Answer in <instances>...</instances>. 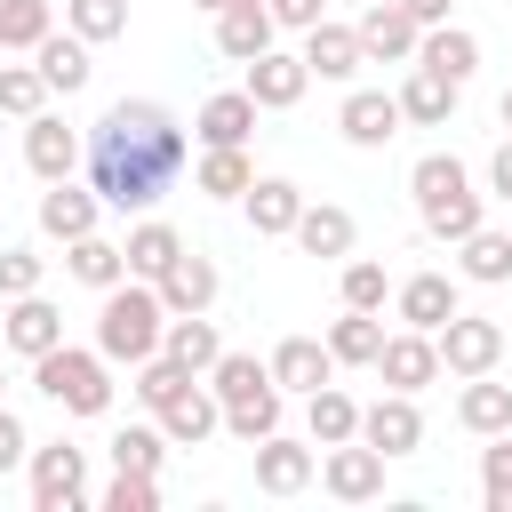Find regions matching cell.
Segmentation results:
<instances>
[{
  "mask_svg": "<svg viewBox=\"0 0 512 512\" xmlns=\"http://www.w3.org/2000/svg\"><path fill=\"white\" fill-rule=\"evenodd\" d=\"M184 160H192V136H184V120H176L160 96H120V104H104L96 128L80 136V168H88L96 200L120 208V216H152V208L176 192Z\"/></svg>",
  "mask_w": 512,
  "mask_h": 512,
  "instance_id": "1",
  "label": "cell"
},
{
  "mask_svg": "<svg viewBox=\"0 0 512 512\" xmlns=\"http://www.w3.org/2000/svg\"><path fill=\"white\" fill-rule=\"evenodd\" d=\"M408 200H416V224H424L432 240H448V248L488 224V192L472 184V168H464L456 152H424V160L408 168Z\"/></svg>",
  "mask_w": 512,
  "mask_h": 512,
  "instance_id": "2",
  "label": "cell"
},
{
  "mask_svg": "<svg viewBox=\"0 0 512 512\" xmlns=\"http://www.w3.org/2000/svg\"><path fill=\"white\" fill-rule=\"evenodd\" d=\"M160 328H168V304H160L152 280H112V288L96 296V352H104L112 368L152 360V352H160Z\"/></svg>",
  "mask_w": 512,
  "mask_h": 512,
  "instance_id": "3",
  "label": "cell"
},
{
  "mask_svg": "<svg viewBox=\"0 0 512 512\" xmlns=\"http://www.w3.org/2000/svg\"><path fill=\"white\" fill-rule=\"evenodd\" d=\"M32 384L64 408V416H104L112 408V360L96 344H56L32 360Z\"/></svg>",
  "mask_w": 512,
  "mask_h": 512,
  "instance_id": "4",
  "label": "cell"
},
{
  "mask_svg": "<svg viewBox=\"0 0 512 512\" xmlns=\"http://www.w3.org/2000/svg\"><path fill=\"white\" fill-rule=\"evenodd\" d=\"M24 472H32V512H80V504H96L88 448H72V440H40L24 456Z\"/></svg>",
  "mask_w": 512,
  "mask_h": 512,
  "instance_id": "5",
  "label": "cell"
},
{
  "mask_svg": "<svg viewBox=\"0 0 512 512\" xmlns=\"http://www.w3.org/2000/svg\"><path fill=\"white\" fill-rule=\"evenodd\" d=\"M432 344H440V376H488L496 360H504V328L488 320V312H448L440 328H432Z\"/></svg>",
  "mask_w": 512,
  "mask_h": 512,
  "instance_id": "6",
  "label": "cell"
},
{
  "mask_svg": "<svg viewBox=\"0 0 512 512\" xmlns=\"http://www.w3.org/2000/svg\"><path fill=\"white\" fill-rule=\"evenodd\" d=\"M152 424L168 432V448H208V440L224 432V400L208 392V376H192V384H176V392L152 408Z\"/></svg>",
  "mask_w": 512,
  "mask_h": 512,
  "instance_id": "7",
  "label": "cell"
},
{
  "mask_svg": "<svg viewBox=\"0 0 512 512\" xmlns=\"http://www.w3.org/2000/svg\"><path fill=\"white\" fill-rule=\"evenodd\" d=\"M360 440H368L384 464L416 456V448H424V408H416V392H384V400H368V408H360Z\"/></svg>",
  "mask_w": 512,
  "mask_h": 512,
  "instance_id": "8",
  "label": "cell"
},
{
  "mask_svg": "<svg viewBox=\"0 0 512 512\" xmlns=\"http://www.w3.org/2000/svg\"><path fill=\"white\" fill-rule=\"evenodd\" d=\"M248 464H256V488H264V496H304V488L320 480V448H312V440H288V432H264V440L248 448Z\"/></svg>",
  "mask_w": 512,
  "mask_h": 512,
  "instance_id": "9",
  "label": "cell"
},
{
  "mask_svg": "<svg viewBox=\"0 0 512 512\" xmlns=\"http://www.w3.org/2000/svg\"><path fill=\"white\" fill-rule=\"evenodd\" d=\"M320 488L336 504H376L384 496V456L368 440H336V448H320Z\"/></svg>",
  "mask_w": 512,
  "mask_h": 512,
  "instance_id": "10",
  "label": "cell"
},
{
  "mask_svg": "<svg viewBox=\"0 0 512 512\" xmlns=\"http://www.w3.org/2000/svg\"><path fill=\"white\" fill-rule=\"evenodd\" d=\"M392 312H400V328H440L448 312H464V280L456 272H408V280H392Z\"/></svg>",
  "mask_w": 512,
  "mask_h": 512,
  "instance_id": "11",
  "label": "cell"
},
{
  "mask_svg": "<svg viewBox=\"0 0 512 512\" xmlns=\"http://www.w3.org/2000/svg\"><path fill=\"white\" fill-rule=\"evenodd\" d=\"M64 344V312L32 288V296H8V312H0V352H16V360H40V352H56Z\"/></svg>",
  "mask_w": 512,
  "mask_h": 512,
  "instance_id": "12",
  "label": "cell"
},
{
  "mask_svg": "<svg viewBox=\"0 0 512 512\" xmlns=\"http://www.w3.org/2000/svg\"><path fill=\"white\" fill-rule=\"evenodd\" d=\"M368 368L384 376V392H424V384H440V344H432L424 328H392Z\"/></svg>",
  "mask_w": 512,
  "mask_h": 512,
  "instance_id": "13",
  "label": "cell"
},
{
  "mask_svg": "<svg viewBox=\"0 0 512 512\" xmlns=\"http://www.w3.org/2000/svg\"><path fill=\"white\" fill-rule=\"evenodd\" d=\"M248 96H256V112H288V104H304V88H312V72H304V56L296 48H264V56H248V80H240Z\"/></svg>",
  "mask_w": 512,
  "mask_h": 512,
  "instance_id": "14",
  "label": "cell"
},
{
  "mask_svg": "<svg viewBox=\"0 0 512 512\" xmlns=\"http://www.w3.org/2000/svg\"><path fill=\"white\" fill-rule=\"evenodd\" d=\"M336 128H344V144H352V152H384L408 120H400V96H384V88H352V96H344V112H336Z\"/></svg>",
  "mask_w": 512,
  "mask_h": 512,
  "instance_id": "15",
  "label": "cell"
},
{
  "mask_svg": "<svg viewBox=\"0 0 512 512\" xmlns=\"http://www.w3.org/2000/svg\"><path fill=\"white\" fill-rule=\"evenodd\" d=\"M104 224V200H96V184H72V176H56L48 192H40V240H80V232H96Z\"/></svg>",
  "mask_w": 512,
  "mask_h": 512,
  "instance_id": "16",
  "label": "cell"
},
{
  "mask_svg": "<svg viewBox=\"0 0 512 512\" xmlns=\"http://www.w3.org/2000/svg\"><path fill=\"white\" fill-rule=\"evenodd\" d=\"M352 32H360L368 64H408V56H416V32H424V24H416V16L400 8V0H368Z\"/></svg>",
  "mask_w": 512,
  "mask_h": 512,
  "instance_id": "17",
  "label": "cell"
},
{
  "mask_svg": "<svg viewBox=\"0 0 512 512\" xmlns=\"http://www.w3.org/2000/svg\"><path fill=\"white\" fill-rule=\"evenodd\" d=\"M304 72L312 80H360V64H368V48H360V32L352 24H336V16H320L312 32H304Z\"/></svg>",
  "mask_w": 512,
  "mask_h": 512,
  "instance_id": "18",
  "label": "cell"
},
{
  "mask_svg": "<svg viewBox=\"0 0 512 512\" xmlns=\"http://www.w3.org/2000/svg\"><path fill=\"white\" fill-rule=\"evenodd\" d=\"M24 168H32L40 184L72 176V168H80V128L56 120V112H32V120H24Z\"/></svg>",
  "mask_w": 512,
  "mask_h": 512,
  "instance_id": "19",
  "label": "cell"
},
{
  "mask_svg": "<svg viewBox=\"0 0 512 512\" xmlns=\"http://www.w3.org/2000/svg\"><path fill=\"white\" fill-rule=\"evenodd\" d=\"M240 208H248V232H256V240H288L296 216H304V184H296V176H256V184L240 192Z\"/></svg>",
  "mask_w": 512,
  "mask_h": 512,
  "instance_id": "20",
  "label": "cell"
},
{
  "mask_svg": "<svg viewBox=\"0 0 512 512\" xmlns=\"http://www.w3.org/2000/svg\"><path fill=\"white\" fill-rule=\"evenodd\" d=\"M304 256H320V264H344L352 256V240H360V224H352V208L344 200H304V216H296V232H288Z\"/></svg>",
  "mask_w": 512,
  "mask_h": 512,
  "instance_id": "21",
  "label": "cell"
},
{
  "mask_svg": "<svg viewBox=\"0 0 512 512\" xmlns=\"http://www.w3.org/2000/svg\"><path fill=\"white\" fill-rule=\"evenodd\" d=\"M264 368H272V384H280L288 400H304V392L336 384V360H328V344H320V336H280Z\"/></svg>",
  "mask_w": 512,
  "mask_h": 512,
  "instance_id": "22",
  "label": "cell"
},
{
  "mask_svg": "<svg viewBox=\"0 0 512 512\" xmlns=\"http://www.w3.org/2000/svg\"><path fill=\"white\" fill-rule=\"evenodd\" d=\"M392 96H400V120H408V128H448L464 88H456L448 72H432V64H408V80H400Z\"/></svg>",
  "mask_w": 512,
  "mask_h": 512,
  "instance_id": "23",
  "label": "cell"
},
{
  "mask_svg": "<svg viewBox=\"0 0 512 512\" xmlns=\"http://www.w3.org/2000/svg\"><path fill=\"white\" fill-rule=\"evenodd\" d=\"M152 288H160V304H168V312H208V304L224 296V272H216V256L184 248V256H176V264H168Z\"/></svg>",
  "mask_w": 512,
  "mask_h": 512,
  "instance_id": "24",
  "label": "cell"
},
{
  "mask_svg": "<svg viewBox=\"0 0 512 512\" xmlns=\"http://www.w3.org/2000/svg\"><path fill=\"white\" fill-rule=\"evenodd\" d=\"M272 40H280V24H272L264 0H232V8H216V56L248 64V56H264Z\"/></svg>",
  "mask_w": 512,
  "mask_h": 512,
  "instance_id": "25",
  "label": "cell"
},
{
  "mask_svg": "<svg viewBox=\"0 0 512 512\" xmlns=\"http://www.w3.org/2000/svg\"><path fill=\"white\" fill-rule=\"evenodd\" d=\"M408 64H432V72H448V80L464 88V80L480 72V32H464V24H424Z\"/></svg>",
  "mask_w": 512,
  "mask_h": 512,
  "instance_id": "26",
  "label": "cell"
},
{
  "mask_svg": "<svg viewBox=\"0 0 512 512\" xmlns=\"http://www.w3.org/2000/svg\"><path fill=\"white\" fill-rule=\"evenodd\" d=\"M120 256H128V280H160V272L184 256V232H176L168 216H136L128 240H120Z\"/></svg>",
  "mask_w": 512,
  "mask_h": 512,
  "instance_id": "27",
  "label": "cell"
},
{
  "mask_svg": "<svg viewBox=\"0 0 512 512\" xmlns=\"http://www.w3.org/2000/svg\"><path fill=\"white\" fill-rule=\"evenodd\" d=\"M192 136H200V144H248V136H256V96H248V88H216V96L192 112Z\"/></svg>",
  "mask_w": 512,
  "mask_h": 512,
  "instance_id": "28",
  "label": "cell"
},
{
  "mask_svg": "<svg viewBox=\"0 0 512 512\" xmlns=\"http://www.w3.org/2000/svg\"><path fill=\"white\" fill-rule=\"evenodd\" d=\"M248 184H256L248 144H200V160H192V192H208V200H240Z\"/></svg>",
  "mask_w": 512,
  "mask_h": 512,
  "instance_id": "29",
  "label": "cell"
},
{
  "mask_svg": "<svg viewBox=\"0 0 512 512\" xmlns=\"http://www.w3.org/2000/svg\"><path fill=\"white\" fill-rule=\"evenodd\" d=\"M304 440H312V448L360 440V400H352L344 384H320V392H304Z\"/></svg>",
  "mask_w": 512,
  "mask_h": 512,
  "instance_id": "30",
  "label": "cell"
},
{
  "mask_svg": "<svg viewBox=\"0 0 512 512\" xmlns=\"http://www.w3.org/2000/svg\"><path fill=\"white\" fill-rule=\"evenodd\" d=\"M456 424H464L472 440L512 432V384H496V368H488V376H464V392H456Z\"/></svg>",
  "mask_w": 512,
  "mask_h": 512,
  "instance_id": "31",
  "label": "cell"
},
{
  "mask_svg": "<svg viewBox=\"0 0 512 512\" xmlns=\"http://www.w3.org/2000/svg\"><path fill=\"white\" fill-rule=\"evenodd\" d=\"M456 280H472V288H504V280H512V232H496V224L464 232V240H456Z\"/></svg>",
  "mask_w": 512,
  "mask_h": 512,
  "instance_id": "32",
  "label": "cell"
},
{
  "mask_svg": "<svg viewBox=\"0 0 512 512\" xmlns=\"http://www.w3.org/2000/svg\"><path fill=\"white\" fill-rule=\"evenodd\" d=\"M32 64H40L48 96H80V88H88V72H96V64H88V40H80V32H48V40L32 48Z\"/></svg>",
  "mask_w": 512,
  "mask_h": 512,
  "instance_id": "33",
  "label": "cell"
},
{
  "mask_svg": "<svg viewBox=\"0 0 512 512\" xmlns=\"http://www.w3.org/2000/svg\"><path fill=\"white\" fill-rule=\"evenodd\" d=\"M320 344H328V360H336V368H368V360L384 352V312H352V304H344V312L328 320V336H320Z\"/></svg>",
  "mask_w": 512,
  "mask_h": 512,
  "instance_id": "34",
  "label": "cell"
},
{
  "mask_svg": "<svg viewBox=\"0 0 512 512\" xmlns=\"http://www.w3.org/2000/svg\"><path fill=\"white\" fill-rule=\"evenodd\" d=\"M160 352H168L176 368L208 376V360L224 352V336H216V320H208V312H168V328H160Z\"/></svg>",
  "mask_w": 512,
  "mask_h": 512,
  "instance_id": "35",
  "label": "cell"
},
{
  "mask_svg": "<svg viewBox=\"0 0 512 512\" xmlns=\"http://www.w3.org/2000/svg\"><path fill=\"white\" fill-rule=\"evenodd\" d=\"M64 272L80 280V288H112V280H128V256H120V240H104V232H80V240H64Z\"/></svg>",
  "mask_w": 512,
  "mask_h": 512,
  "instance_id": "36",
  "label": "cell"
},
{
  "mask_svg": "<svg viewBox=\"0 0 512 512\" xmlns=\"http://www.w3.org/2000/svg\"><path fill=\"white\" fill-rule=\"evenodd\" d=\"M208 392H216L224 408H232V400H256V392H272V368H264L256 352H232V344H224V352L208 360Z\"/></svg>",
  "mask_w": 512,
  "mask_h": 512,
  "instance_id": "37",
  "label": "cell"
},
{
  "mask_svg": "<svg viewBox=\"0 0 512 512\" xmlns=\"http://www.w3.org/2000/svg\"><path fill=\"white\" fill-rule=\"evenodd\" d=\"M56 32V0H0V56H32Z\"/></svg>",
  "mask_w": 512,
  "mask_h": 512,
  "instance_id": "38",
  "label": "cell"
},
{
  "mask_svg": "<svg viewBox=\"0 0 512 512\" xmlns=\"http://www.w3.org/2000/svg\"><path fill=\"white\" fill-rule=\"evenodd\" d=\"M104 448H112V472H152L160 480V464H168V432L160 424H120Z\"/></svg>",
  "mask_w": 512,
  "mask_h": 512,
  "instance_id": "39",
  "label": "cell"
},
{
  "mask_svg": "<svg viewBox=\"0 0 512 512\" xmlns=\"http://www.w3.org/2000/svg\"><path fill=\"white\" fill-rule=\"evenodd\" d=\"M280 416H288V392L272 384V392H256V400H232V408H224V432H232L240 448H256L264 432H280Z\"/></svg>",
  "mask_w": 512,
  "mask_h": 512,
  "instance_id": "40",
  "label": "cell"
},
{
  "mask_svg": "<svg viewBox=\"0 0 512 512\" xmlns=\"http://www.w3.org/2000/svg\"><path fill=\"white\" fill-rule=\"evenodd\" d=\"M64 32H80L88 48H104V40L128 32V0H64Z\"/></svg>",
  "mask_w": 512,
  "mask_h": 512,
  "instance_id": "41",
  "label": "cell"
},
{
  "mask_svg": "<svg viewBox=\"0 0 512 512\" xmlns=\"http://www.w3.org/2000/svg\"><path fill=\"white\" fill-rule=\"evenodd\" d=\"M336 288H344L352 312H384V304H392V272H384L376 256H344V280H336Z\"/></svg>",
  "mask_w": 512,
  "mask_h": 512,
  "instance_id": "42",
  "label": "cell"
},
{
  "mask_svg": "<svg viewBox=\"0 0 512 512\" xmlns=\"http://www.w3.org/2000/svg\"><path fill=\"white\" fill-rule=\"evenodd\" d=\"M0 112H8V120L48 112V80H40V64H0Z\"/></svg>",
  "mask_w": 512,
  "mask_h": 512,
  "instance_id": "43",
  "label": "cell"
},
{
  "mask_svg": "<svg viewBox=\"0 0 512 512\" xmlns=\"http://www.w3.org/2000/svg\"><path fill=\"white\" fill-rule=\"evenodd\" d=\"M480 504L512 512V432H488V448H480Z\"/></svg>",
  "mask_w": 512,
  "mask_h": 512,
  "instance_id": "44",
  "label": "cell"
},
{
  "mask_svg": "<svg viewBox=\"0 0 512 512\" xmlns=\"http://www.w3.org/2000/svg\"><path fill=\"white\" fill-rule=\"evenodd\" d=\"M96 504H104V512H160V480H152V472H112V480L96 488Z\"/></svg>",
  "mask_w": 512,
  "mask_h": 512,
  "instance_id": "45",
  "label": "cell"
},
{
  "mask_svg": "<svg viewBox=\"0 0 512 512\" xmlns=\"http://www.w3.org/2000/svg\"><path fill=\"white\" fill-rule=\"evenodd\" d=\"M128 376H136V384H128V392H136V400H144V408H160V400H168V392H176V384H192V368H176V360H168V352H152V360H136V368H128Z\"/></svg>",
  "mask_w": 512,
  "mask_h": 512,
  "instance_id": "46",
  "label": "cell"
},
{
  "mask_svg": "<svg viewBox=\"0 0 512 512\" xmlns=\"http://www.w3.org/2000/svg\"><path fill=\"white\" fill-rule=\"evenodd\" d=\"M40 280H48V256L40 248H0V304L8 296H32Z\"/></svg>",
  "mask_w": 512,
  "mask_h": 512,
  "instance_id": "47",
  "label": "cell"
},
{
  "mask_svg": "<svg viewBox=\"0 0 512 512\" xmlns=\"http://www.w3.org/2000/svg\"><path fill=\"white\" fill-rule=\"evenodd\" d=\"M24 456H32V432H24V416L0 400V480H8V472H24Z\"/></svg>",
  "mask_w": 512,
  "mask_h": 512,
  "instance_id": "48",
  "label": "cell"
},
{
  "mask_svg": "<svg viewBox=\"0 0 512 512\" xmlns=\"http://www.w3.org/2000/svg\"><path fill=\"white\" fill-rule=\"evenodd\" d=\"M264 8H272V24H280V32H312V24L328 16V0H264Z\"/></svg>",
  "mask_w": 512,
  "mask_h": 512,
  "instance_id": "49",
  "label": "cell"
},
{
  "mask_svg": "<svg viewBox=\"0 0 512 512\" xmlns=\"http://www.w3.org/2000/svg\"><path fill=\"white\" fill-rule=\"evenodd\" d=\"M488 200H504V208H512V136L488 152Z\"/></svg>",
  "mask_w": 512,
  "mask_h": 512,
  "instance_id": "50",
  "label": "cell"
},
{
  "mask_svg": "<svg viewBox=\"0 0 512 512\" xmlns=\"http://www.w3.org/2000/svg\"><path fill=\"white\" fill-rule=\"evenodd\" d=\"M496 120H504V136H512V88H504V96H496Z\"/></svg>",
  "mask_w": 512,
  "mask_h": 512,
  "instance_id": "51",
  "label": "cell"
},
{
  "mask_svg": "<svg viewBox=\"0 0 512 512\" xmlns=\"http://www.w3.org/2000/svg\"><path fill=\"white\" fill-rule=\"evenodd\" d=\"M200 8H208V16H216V8H232V0H200Z\"/></svg>",
  "mask_w": 512,
  "mask_h": 512,
  "instance_id": "52",
  "label": "cell"
},
{
  "mask_svg": "<svg viewBox=\"0 0 512 512\" xmlns=\"http://www.w3.org/2000/svg\"><path fill=\"white\" fill-rule=\"evenodd\" d=\"M0 400H8V360H0Z\"/></svg>",
  "mask_w": 512,
  "mask_h": 512,
  "instance_id": "53",
  "label": "cell"
}]
</instances>
